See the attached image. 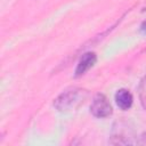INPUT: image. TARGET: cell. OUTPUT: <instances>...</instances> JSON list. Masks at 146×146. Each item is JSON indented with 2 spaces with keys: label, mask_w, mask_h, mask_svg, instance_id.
Here are the masks:
<instances>
[{
  "label": "cell",
  "mask_w": 146,
  "mask_h": 146,
  "mask_svg": "<svg viewBox=\"0 0 146 146\" xmlns=\"http://www.w3.org/2000/svg\"><path fill=\"white\" fill-rule=\"evenodd\" d=\"M89 96V91L82 88H71L63 91L54 102L59 112H70L80 107Z\"/></svg>",
  "instance_id": "cell-1"
},
{
  "label": "cell",
  "mask_w": 146,
  "mask_h": 146,
  "mask_svg": "<svg viewBox=\"0 0 146 146\" xmlns=\"http://www.w3.org/2000/svg\"><path fill=\"white\" fill-rule=\"evenodd\" d=\"M90 112L96 117H107L112 114V106L108 99L103 94H97L90 105Z\"/></svg>",
  "instance_id": "cell-2"
},
{
  "label": "cell",
  "mask_w": 146,
  "mask_h": 146,
  "mask_svg": "<svg viewBox=\"0 0 146 146\" xmlns=\"http://www.w3.org/2000/svg\"><path fill=\"white\" fill-rule=\"evenodd\" d=\"M117 127H114L113 132H112V138L110 140L111 144L114 145H125V144H136V140L131 139L132 138V131L125 125L124 123L120 122L116 123Z\"/></svg>",
  "instance_id": "cell-3"
},
{
  "label": "cell",
  "mask_w": 146,
  "mask_h": 146,
  "mask_svg": "<svg viewBox=\"0 0 146 146\" xmlns=\"http://www.w3.org/2000/svg\"><path fill=\"white\" fill-rule=\"evenodd\" d=\"M97 62V56L95 52H86L82 55V57L80 58V62L76 66V70H75V76L79 78L81 75H83L87 71H89Z\"/></svg>",
  "instance_id": "cell-4"
},
{
  "label": "cell",
  "mask_w": 146,
  "mask_h": 146,
  "mask_svg": "<svg viewBox=\"0 0 146 146\" xmlns=\"http://www.w3.org/2000/svg\"><path fill=\"white\" fill-rule=\"evenodd\" d=\"M132 100H133L132 95L128 89H120L115 94V102L117 106L123 111L129 110L131 107Z\"/></svg>",
  "instance_id": "cell-5"
},
{
  "label": "cell",
  "mask_w": 146,
  "mask_h": 146,
  "mask_svg": "<svg viewBox=\"0 0 146 146\" xmlns=\"http://www.w3.org/2000/svg\"><path fill=\"white\" fill-rule=\"evenodd\" d=\"M139 99L143 107L146 110V75L141 79L139 83Z\"/></svg>",
  "instance_id": "cell-6"
},
{
  "label": "cell",
  "mask_w": 146,
  "mask_h": 146,
  "mask_svg": "<svg viewBox=\"0 0 146 146\" xmlns=\"http://www.w3.org/2000/svg\"><path fill=\"white\" fill-rule=\"evenodd\" d=\"M137 144H140V145H146V132H144L140 137H139V140H137Z\"/></svg>",
  "instance_id": "cell-7"
},
{
  "label": "cell",
  "mask_w": 146,
  "mask_h": 146,
  "mask_svg": "<svg viewBox=\"0 0 146 146\" xmlns=\"http://www.w3.org/2000/svg\"><path fill=\"white\" fill-rule=\"evenodd\" d=\"M140 31H141L143 33H146V21H144L143 24L140 25Z\"/></svg>",
  "instance_id": "cell-8"
}]
</instances>
